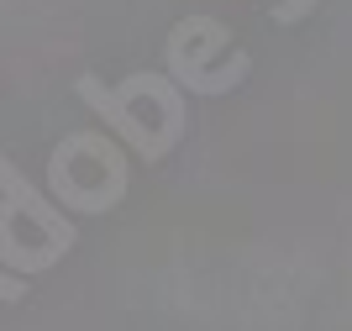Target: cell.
I'll list each match as a JSON object with an SVG mask.
<instances>
[{"label":"cell","mask_w":352,"mask_h":331,"mask_svg":"<svg viewBox=\"0 0 352 331\" xmlns=\"http://www.w3.org/2000/svg\"><path fill=\"white\" fill-rule=\"evenodd\" d=\"M0 189H6V200H11L16 211H27V216L43 226V237H47V247H53V253H69V247H74V221H63L58 211H53V205H47L6 158H0Z\"/></svg>","instance_id":"6da1fadb"},{"label":"cell","mask_w":352,"mask_h":331,"mask_svg":"<svg viewBox=\"0 0 352 331\" xmlns=\"http://www.w3.org/2000/svg\"><path fill=\"white\" fill-rule=\"evenodd\" d=\"M79 95H85V100L95 105V111H100L105 121H111V127H116V131H121V137H126V142L137 147V153H142L147 163L168 153V142H158V137H153V131H147L142 121H132V111H126V100H121L116 89H105L100 79H95V74H85V79H79Z\"/></svg>","instance_id":"7a4b0ae2"},{"label":"cell","mask_w":352,"mask_h":331,"mask_svg":"<svg viewBox=\"0 0 352 331\" xmlns=\"http://www.w3.org/2000/svg\"><path fill=\"white\" fill-rule=\"evenodd\" d=\"M221 43H226V27H210V32H206V47H221ZM168 69H174V79H184V85H190V95H221V89L242 85L248 58L236 53L226 74H206V69H200V58H184V53H174V47H168Z\"/></svg>","instance_id":"3957f363"},{"label":"cell","mask_w":352,"mask_h":331,"mask_svg":"<svg viewBox=\"0 0 352 331\" xmlns=\"http://www.w3.org/2000/svg\"><path fill=\"white\" fill-rule=\"evenodd\" d=\"M305 11H316V0H284V6H274V21L289 27V21H300Z\"/></svg>","instance_id":"277c9868"},{"label":"cell","mask_w":352,"mask_h":331,"mask_svg":"<svg viewBox=\"0 0 352 331\" xmlns=\"http://www.w3.org/2000/svg\"><path fill=\"white\" fill-rule=\"evenodd\" d=\"M0 300H27V279H11V274H0Z\"/></svg>","instance_id":"5b68a950"}]
</instances>
